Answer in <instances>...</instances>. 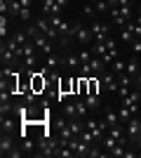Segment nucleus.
Returning a JSON list of instances; mask_svg holds the SVG:
<instances>
[{
  "label": "nucleus",
  "mask_w": 141,
  "mask_h": 158,
  "mask_svg": "<svg viewBox=\"0 0 141 158\" xmlns=\"http://www.w3.org/2000/svg\"><path fill=\"white\" fill-rule=\"evenodd\" d=\"M75 38L80 40V45H85V47L94 43V35H92V31H89V26H80L78 33H75Z\"/></svg>",
  "instance_id": "6"
},
{
  "label": "nucleus",
  "mask_w": 141,
  "mask_h": 158,
  "mask_svg": "<svg viewBox=\"0 0 141 158\" xmlns=\"http://www.w3.org/2000/svg\"><path fill=\"white\" fill-rule=\"evenodd\" d=\"M134 28H136V21H134V19L127 21V24L120 28V40H122V43H127V45H129V43L136 38V35H134Z\"/></svg>",
  "instance_id": "5"
},
{
  "label": "nucleus",
  "mask_w": 141,
  "mask_h": 158,
  "mask_svg": "<svg viewBox=\"0 0 141 158\" xmlns=\"http://www.w3.org/2000/svg\"><path fill=\"white\" fill-rule=\"evenodd\" d=\"M82 14H85V17H87L89 21H94V19H99V12H96V7H94V2H85V5H82Z\"/></svg>",
  "instance_id": "11"
},
{
  "label": "nucleus",
  "mask_w": 141,
  "mask_h": 158,
  "mask_svg": "<svg viewBox=\"0 0 141 158\" xmlns=\"http://www.w3.org/2000/svg\"><path fill=\"white\" fill-rule=\"evenodd\" d=\"M141 71V64H139V57H129L127 59V64H125V73H127V76H132V78H136V73Z\"/></svg>",
  "instance_id": "8"
},
{
  "label": "nucleus",
  "mask_w": 141,
  "mask_h": 158,
  "mask_svg": "<svg viewBox=\"0 0 141 158\" xmlns=\"http://www.w3.org/2000/svg\"><path fill=\"white\" fill-rule=\"evenodd\" d=\"M134 35H136V38H141V24H136V28H134Z\"/></svg>",
  "instance_id": "19"
},
{
  "label": "nucleus",
  "mask_w": 141,
  "mask_h": 158,
  "mask_svg": "<svg viewBox=\"0 0 141 158\" xmlns=\"http://www.w3.org/2000/svg\"><path fill=\"white\" fill-rule=\"evenodd\" d=\"M78 76H85V78L94 76V71H92V64H82V69H80V73H78Z\"/></svg>",
  "instance_id": "18"
},
{
  "label": "nucleus",
  "mask_w": 141,
  "mask_h": 158,
  "mask_svg": "<svg viewBox=\"0 0 141 158\" xmlns=\"http://www.w3.org/2000/svg\"><path fill=\"white\" fill-rule=\"evenodd\" d=\"M40 14H45V17L61 14V7L57 5V0H42V10H40Z\"/></svg>",
  "instance_id": "7"
},
{
  "label": "nucleus",
  "mask_w": 141,
  "mask_h": 158,
  "mask_svg": "<svg viewBox=\"0 0 141 158\" xmlns=\"http://www.w3.org/2000/svg\"><path fill=\"white\" fill-rule=\"evenodd\" d=\"M64 66H66L73 76H78V73H80V69H82L80 54H66V57H64Z\"/></svg>",
  "instance_id": "4"
},
{
  "label": "nucleus",
  "mask_w": 141,
  "mask_h": 158,
  "mask_svg": "<svg viewBox=\"0 0 141 158\" xmlns=\"http://www.w3.org/2000/svg\"><path fill=\"white\" fill-rule=\"evenodd\" d=\"M89 64H92L94 76H101V73H104V71L108 69V64H106L104 59H101V57H92V61H89Z\"/></svg>",
  "instance_id": "10"
},
{
  "label": "nucleus",
  "mask_w": 141,
  "mask_h": 158,
  "mask_svg": "<svg viewBox=\"0 0 141 158\" xmlns=\"http://www.w3.org/2000/svg\"><path fill=\"white\" fill-rule=\"evenodd\" d=\"M104 120L108 123V127H113L120 123V116H118V111L115 109H111V106H104Z\"/></svg>",
  "instance_id": "9"
},
{
  "label": "nucleus",
  "mask_w": 141,
  "mask_h": 158,
  "mask_svg": "<svg viewBox=\"0 0 141 158\" xmlns=\"http://www.w3.org/2000/svg\"><path fill=\"white\" fill-rule=\"evenodd\" d=\"M125 132H127L129 144H136V139H139V135H141V118L139 116H132V118L125 123Z\"/></svg>",
  "instance_id": "3"
},
{
  "label": "nucleus",
  "mask_w": 141,
  "mask_h": 158,
  "mask_svg": "<svg viewBox=\"0 0 141 158\" xmlns=\"http://www.w3.org/2000/svg\"><path fill=\"white\" fill-rule=\"evenodd\" d=\"M85 104L89 106V111H96V109H99L101 106V99H99V94H85Z\"/></svg>",
  "instance_id": "12"
},
{
  "label": "nucleus",
  "mask_w": 141,
  "mask_h": 158,
  "mask_svg": "<svg viewBox=\"0 0 141 158\" xmlns=\"http://www.w3.org/2000/svg\"><path fill=\"white\" fill-rule=\"evenodd\" d=\"M118 116H120V123H122V125H125V123H127V120L132 118V116H134V113L129 111V106L120 104V109H118Z\"/></svg>",
  "instance_id": "14"
},
{
  "label": "nucleus",
  "mask_w": 141,
  "mask_h": 158,
  "mask_svg": "<svg viewBox=\"0 0 141 158\" xmlns=\"http://www.w3.org/2000/svg\"><path fill=\"white\" fill-rule=\"evenodd\" d=\"M129 47H132V52H134L136 57H141V38H134L129 43Z\"/></svg>",
  "instance_id": "17"
},
{
  "label": "nucleus",
  "mask_w": 141,
  "mask_h": 158,
  "mask_svg": "<svg viewBox=\"0 0 141 158\" xmlns=\"http://www.w3.org/2000/svg\"><path fill=\"white\" fill-rule=\"evenodd\" d=\"M125 64H127V61H122L120 57H118V59H115L113 64H111V71H113V73H118V76H120V73H125Z\"/></svg>",
  "instance_id": "15"
},
{
  "label": "nucleus",
  "mask_w": 141,
  "mask_h": 158,
  "mask_svg": "<svg viewBox=\"0 0 141 158\" xmlns=\"http://www.w3.org/2000/svg\"><path fill=\"white\" fill-rule=\"evenodd\" d=\"M0 38H10V17L0 14Z\"/></svg>",
  "instance_id": "13"
},
{
  "label": "nucleus",
  "mask_w": 141,
  "mask_h": 158,
  "mask_svg": "<svg viewBox=\"0 0 141 158\" xmlns=\"http://www.w3.org/2000/svg\"><path fill=\"white\" fill-rule=\"evenodd\" d=\"M136 90H139V97H141V87H136Z\"/></svg>",
  "instance_id": "20"
},
{
  "label": "nucleus",
  "mask_w": 141,
  "mask_h": 158,
  "mask_svg": "<svg viewBox=\"0 0 141 158\" xmlns=\"http://www.w3.org/2000/svg\"><path fill=\"white\" fill-rule=\"evenodd\" d=\"M101 87H104L108 94H118V87H120V83H118V73H113L111 69H106V71L101 73Z\"/></svg>",
  "instance_id": "2"
},
{
  "label": "nucleus",
  "mask_w": 141,
  "mask_h": 158,
  "mask_svg": "<svg viewBox=\"0 0 141 158\" xmlns=\"http://www.w3.org/2000/svg\"><path fill=\"white\" fill-rule=\"evenodd\" d=\"M111 28H113V24H106V21H99V19L89 21V31H92L94 40H99V43L111 38Z\"/></svg>",
  "instance_id": "1"
},
{
  "label": "nucleus",
  "mask_w": 141,
  "mask_h": 158,
  "mask_svg": "<svg viewBox=\"0 0 141 158\" xmlns=\"http://www.w3.org/2000/svg\"><path fill=\"white\" fill-rule=\"evenodd\" d=\"M78 54H80V61H82V64H89V61H92V57H94L89 47H82V50H80Z\"/></svg>",
  "instance_id": "16"
}]
</instances>
